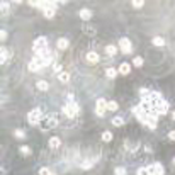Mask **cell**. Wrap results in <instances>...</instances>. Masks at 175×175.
I'll list each match as a JSON object with an SVG mask.
<instances>
[{"label":"cell","instance_id":"5","mask_svg":"<svg viewBox=\"0 0 175 175\" xmlns=\"http://www.w3.org/2000/svg\"><path fill=\"white\" fill-rule=\"evenodd\" d=\"M106 111H107V100L106 99H99L97 102H95V114L100 116V117H104Z\"/></svg>","mask_w":175,"mask_h":175},{"label":"cell","instance_id":"32","mask_svg":"<svg viewBox=\"0 0 175 175\" xmlns=\"http://www.w3.org/2000/svg\"><path fill=\"white\" fill-rule=\"evenodd\" d=\"M9 9H10V5L7 4V2H2V14H7Z\"/></svg>","mask_w":175,"mask_h":175},{"label":"cell","instance_id":"30","mask_svg":"<svg viewBox=\"0 0 175 175\" xmlns=\"http://www.w3.org/2000/svg\"><path fill=\"white\" fill-rule=\"evenodd\" d=\"M131 5L133 7H134V9H141V7H143V5H145V2H143V0H134V2H131Z\"/></svg>","mask_w":175,"mask_h":175},{"label":"cell","instance_id":"33","mask_svg":"<svg viewBox=\"0 0 175 175\" xmlns=\"http://www.w3.org/2000/svg\"><path fill=\"white\" fill-rule=\"evenodd\" d=\"M48 173H51V170H49V168H46V167H43V168L39 170V175H48Z\"/></svg>","mask_w":175,"mask_h":175},{"label":"cell","instance_id":"38","mask_svg":"<svg viewBox=\"0 0 175 175\" xmlns=\"http://www.w3.org/2000/svg\"><path fill=\"white\" fill-rule=\"evenodd\" d=\"M48 175H56V173H55V172H51V173H48Z\"/></svg>","mask_w":175,"mask_h":175},{"label":"cell","instance_id":"13","mask_svg":"<svg viewBox=\"0 0 175 175\" xmlns=\"http://www.w3.org/2000/svg\"><path fill=\"white\" fill-rule=\"evenodd\" d=\"M78 15H80L82 21H89V19L92 17V12H90L89 9H82L80 12H78Z\"/></svg>","mask_w":175,"mask_h":175},{"label":"cell","instance_id":"39","mask_svg":"<svg viewBox=\"0 0 175 175\" xmlns=\"http://www.w3.org/2000/svg\"><path fill=\"white\" fill-rule=\"evenodd\" d=\"M173 165H175V158H173Z\"/></svg>","mask_w":175,"mask_h":175},{"label":"cell","instance_id":"3","mask_svg":"<svg viewBox=\"0 0 175 175\" xmlns=\"http://www.w3.org/2000/svg\"><path fill=\"white\" fill-rule=\"evenodd\" d=\"M56 126H58V116H56L55 112L48 114L44 123H43V129H53V128H56Z\"/></svg>","mask_w":175,"mask_h":175},{"label":"cell","instance_id":"18","mask_svg":"<svg viewBox=\"0 0 175 175\" xmlns=\"http://www.w3.org/2000/svg\"><path fill=\"white\" fill-rule=\"evenodd\" d=\"M167 112H168V102L165 100V102H163L162 106H160V109L156 111V114H158V116H165Z\"/></svg>","mask_w":175,"mask_h":175},{"label":"cell","instance_id":"29","mask_svg":"<svg viewBox=\"0 0 175 175\" xmlns=\"http://www.w3.org/2000/svg\"><path fill=\"white\" fill-rule=\"evenodd\" d=\"M114 173H116V175H126L128 172H126V168H124V167H117V168L114 170Z\"/></svg>","mask_w":175,"mask_h":175},{"label":"cell","instance_id":"15","mask_svg":"<svg viewBox=\"0 0 175 175\" xmlns=\"http://www.w3.org/2000/svg\"><path fill=\"white\" fill-rule=\"evenodd\" d=\"M116 53H117V48H116L114 44H107L106 46V55L107 56H111L112 58V56H116Z\"/></svg>","mask_w":175,"mask_h":175},{"label":"cell","instance_id":"27","mask_svg":"<svg viewBox=\"0 0 175 175\" xmlns=\"http://www.w3.org/2000/svg\"><path fill=\"white\" fill-rule=\"evenodd\" d=\"M150 94H151V90L146 89V87H141V89H140V95H141V97H146V95H150Z\"/></svg>","mask_w":175,"mask_h":175},{"label":"cell","instance_id":"4","mask_svg":"<svg viewBox=\"0 0 175 175\" xmlns=\"http://www.w3.org/2000/svg\"><path fill=\"white\" fill-rule=\"evenodd\" d=\"M44 48H48V38L46 36H39V38H36L34 44H32V51L38 53V51H41V49H44Z\"/></svg>","mask_w":175,"mask_h":175},{"label":"cell","instance_id":"19","mask_svg":"<svg viewBox=\"0 0 175 175\" xmlns=\"http://www.w3.org/2000/svg\"><path fill=\"white\" fill-rule=\"evenodd\" d=\"M36 87H38L39 90H43V92H44V90H48V89H49V83H48L46 80H39L38 83H36Z\"/></svg>","mask_w":175,"mask_h":175},{"label":"cell","instance_id":"1","mask_svg":"<svg viewBox=\"0 0 175 175\" xmlns=\"http://www.w3.org/2000/svg\"><path fill=\"white\" fill-rule=\"evenodd\" d=\"M63 114L66 116V117H75V116L80 112V107H78V104L75 102V100H68V102L63 106Z\"/></svg>","mask_w":175,"mask_h":175},{"label":"cell","instance_id":"6","mask_svg":"<svg viewBox=\"0 0 175 175\" xmlns=\"http://www.w3.org/2000/svg\"><path fill=\"white\" fill-rule=\"evenodd\" d=\"M119 46H121V51H123L124 55H129V53L133 51V44H131V41H129L128 38H121L119 39Z\"/></svg>","mask_w":175,"mask_h":175},{"label":"cell","instance_id":"9","mask_svg":"<svg viewBox=\"0 0 175 175\" xmlns=\"http://www.w3.org/2000/svg\"><path fill=\"white\" fill-rule=\"evenodd\" d=\"M117 72H119L121 75H124V77H128L129 73H131V65L124 61V63H121V65H119V68H117Z\"/></svg>","mask_w":175,"mask_h":175},{"label":"cell","instance_id":"2","mask_svg":"<svg viewBox=\"0 0 175 175\" xmlns=\"http://www.w3.org/2000/svg\"><path fill=\"white\" fill-rule=\"evenodd\" d=\"M41 119H46V116L41 112V109H32V111L27 114V123L32 124V126L39 124V123H41Z\"/></svg>","mask_w":175,"mask_h":175},{"label":"cell","instance_id":"17","mask_svg":"<svg viewBox=\"0 0 175 175\" xmlns=\"http://www.w3.org/2000/svg\"><path fill=\"white\" fill-rule=\"evenodd\" d=\"M112 126H116V128H121V126H124V117H121V116H116V117H112Z\"/></svg>","mask_w":175,"mask_h":175},{"label":"cell","instance_id":"23","mask_svg":"<svg viewBox=\"0 0 175 175\" xmlns=\"http://www.w3.org/2000/svg\"><path fill=\"white\" fill-rule=\"evenodd\" d=\"M143 63H145V60H143L141 56H136V58L133 60V65H134V66H138V68H140V66H143Z\"/></svg>","mask_w":175,"mask_h":175},{"label":"cell","instance_id":"34","mask_svg":"<svg viewBox=\"0 0 175 175\" xmlns=\"http://www.w3.org/2000/svg\"><path fill=\"white\" fill-rule=\"evenodd\" d=\"M7 36H9V34H7V31H0V39H2V41H5V39H7Z\"/></svg>","mask_w":175,"mask_h":175},{"label":"cell","instance_id":"26","mask_svg":"<svg viewBox=\"0 0 175 175\" xmlns=\"http://www.w3.org/2000/svg\"><path fill=\"white\" fill-rule=\"evenodd\" d=\"M136 175H150V170H148V167H141V168H138Z\"/></svg>","mask_w":175,"mask_h":175},{"label":"cell","instance_id":"14","mask_svg":"<svg viewBox=\"0 0 175 175\" xmlns=\"http://www.w3.org/2000/svg\"><path fill=\"white\" fill-rule=\"evenodd\" d=\"M60 143H61V141H60V138H58V136H53V138H49V141H48V145H49V148H53V150H55V148H58V146H60Z\"/></svg>","mask_w":175,"mask_h":175},{"label":"cell","instance_id":"37","mask_svg":"<svg viewBox=\"0 0 175 175\" xmlns=\"http://www.w3.org/2000/svg\"><path fill=\"white\" fill-rule=\"evenodd\" d=\"M172 119H173V121H175V111H173V112H172Z\"/></svg>","mask_w":175,"mask_h":175},{"label":"cell","instance_id":"12","mask_svg":"<svg viewBox=\"0 0 175 175\" xmlns=\"http://www.w3.org/2000/svg\"><path fill=\"white\" fill-rule=\"evenodd\" d=\"M151 43H153V46H156V48H163L165 46V39L160 38V36H155V38L151 39Z\"/></svg>","mask_w":175,"mask_h":175},{"label":"cell","instance_id":"11","mask_svg":"<svg viewBox=\"0 0 175 175\" xmlns=\"http://www.w3.org/2000/svg\"><path fill=\"white\" fill-rule=\"evenodd\" d=\"M9 58H10V53L7 51L5 48H2V51H0V63L5 65L7 61H9Z\"/></svg>","mask_w":175,"mask_h":175},{"label":"cell","instance_id":"31","mask_svg":"<svg viewBox=\"0 0 175 175\" xmlns=\"http://www.w3.org/2000/svg\"><path fill=\"white\" fill-rule=\"evenodd\" d=\"M53 70H55V73H58V75H60V73L63 72V66H61L60 63H55V65H53Z\"/></svg>","mask_w":175,"mask_h":175},{"label":"cell","instance_id":"21","mask_svg":"<svg viewBox=\"0 0 175 175\" xmlns=\"http://www.w3.org/2000/svg\"><path fill=\"white\" fill-rule=\"evenodd\" d=\"M58 78H60V82L66 83V82H70V73L68 72H61L60 75H58Z\"/></svg>","mask_w":175,"mask_h":175},{"label":"cell","instance_id":"10","mask_svg":"<svg viewBox=\"0 0 175 175\" xmlns=\"http://www.w3.org/2000/svg\"><path fill=\"white\" fill-rule=\"evenodd\" d=\"M68 44H70V41L66 38H60L56 41V46H58V49H61V51H65V49L68 48Z\"/></svg>","mask_w":175,"mask_h":175},{"label":"cell","instance_id":"28","mask_svg":"<svg viewBox=\"0 0 175 175\" xmlns=\"http://www.w3.org/2000/svg\"><path fill=\"white\" fill-rule=\"evenodd\" d=\"M92 163H94V160H85V162L82 163V168H83V170H89L90 167H92Z\"/></svg>","mask_w":175,"mask_h":175},{"label":"cell","instance_id":"7","mask_svg":"<svg viewBox=\"0 0 175 175\" xmlns=\"http://www.w3.org/2000/svg\"><path fill=\"white\" fill-rule=\"evenodd\" d=\"M56 2H48V7L44 9V17L46 19H53L55 17V14H56Z\"/></svg>","mask_w":175,"mask_h":175},{"label":"cell","instance_id":"25","mask_svg":"<svg viewBox=\"0 0 175 175\" xmlns=\"http://www.w3.org/2000/svg\"><path fill=\"white\" fill-rule=\"evenodd\" d=\"M19 151H21L24 156H29V155H31V148H29V146H21V148H19Z\"/></svg>","mask_w":175,"mask_h":175},{"label":"cell","instance_id":"36","mask_svg":"<svg viewBox=\"0 0 175 175\" xmlns=\"http://www.w3.org/2000/svg\"><path fill=\"white\" fill-rule=\"evenodd\" d=\"M168 140H170V141H175V131H170V133H168Z\"/></svg>","mask_w":175,"mask_h":175},{"label":"cell","instance_id":"22","mask_svg":"<svg viewBox=\"0 0 175 175\" xmlns=\"http://www.w3.org/2000/svg\"><path fill=\"white\" fill-rule=\"evenodd\" d=\"M107 109H109V111H112V112H116L117 109H119V104L114 102V100H111V102H107Z\"/></svg>","mask_w":175,"mask_h":175},{"label":"cell","instance_id":"20","mask_svg":"<svg viewBox=\"0 0 175 175\" xmlns=\"http://www.w3.org/2000/svg\"><path fill=\"white\" fill-rule=\"evenodd\" d=\"M100 140H102L104 143H109V141H112V133H111V131H104L102 136H100Z\"/></svg>","mask_w":175,"mask_h":175},{"label":"cell","instance_id":"8","mask_svg":"<svg viewBox=\"0 0 175 175\" xmlns=\"http://www.w3.org/2000/svg\"><path fill=\"white\" fill-rule=\"evenodd\" d=\"M85 60H87V63H90V65H95L99 60H100V58H99V55H97L95 51H89V53L85 55Z\"/></svg>","mask_w":175,"mask_h":175},{"label":"cell","instance_id":"35","mask_svg":"<svg viewBox=\"0 0 175 175\" xmlns=\"http://www.w3.org/2000/svg\"><path fill=\"white\" fill-rule=\"evenodd\" d=\"M83 31H85L87 34H90V36H92V34H95V29H94V27H85Z\"/></svg>","mask_w":175,"mask_h":175},{"label":"cell","instance_id":"16","mask_svg":"<svg viewBox=\"0 0 175 175\" xmlns=\"http://www.w3.org/2000/svg\"><path fill=\"white\" fill-rule=\"evenodd\" d=\"M117 75H119V72H117L116 68H112V66L106 68V77H107V78H116Z\"/></svg>","mask_w":175,"mask_h":175},{"label":"cell","instance_id":"24","mask_svg":"<svg viewBox=\"0 0 175 175\" xmlns=\"http://www.w3.org/2000/svg\"><path fill=\"white\" fill-rule=\"evenodd\" d=\"M14 136L19 138V140H24V138H26V133L22 131V129H15V131H14Z\"/></svg>","mask_w":175,"mask_h":175}]
</instances>
